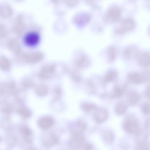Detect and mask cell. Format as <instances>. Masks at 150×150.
<instances>
[{
    "instance_id": "6da1fadb",
    "label": "cell",
    "mask_w": 150,
    "mask_h": 150,
    "mask_svg": "<svg viewBox=\"0 0 150 150\" xmlns=\"http://www.w3.org/2000/svg\"><path fill=\"white\" fill-rule=\"evenodd\" d=\"M124 128L125 131L131 134H136L139 130L138 123L133 119H128L124 123Z\"/></svg>"
},
{
    "instance_id": "7a4b0ae2",
    "label": "cell",
    "mask_w": 150,
    "mask_h": 150,
    "mask_svg": "<svg viewBox=\"0 0 150 150\" xmlns=\"http://www.w3.org/2000/svg\"><path fill=\"white\" fill-rule=\"evenodd\" d=\"M24 42L29 46L36 45L39 42L40 37L35 32H30L27 34L24 38Z\"/></svg>"
},
{
    "instance_id": "3957f363",
    "label": "cell",
    "mask_w": 150,
    "mask_h": 150,
    "mask_svg": "<svg viewBox=\"0 0 150 150\" xmlns=\"http://www.w3.org/2000/svg\"><path fill=\"white\" fill-rule=\"evenodd\" d=\"M108 117V112L106 110L103 108L98 109L94 114L95 120L99 123L105 122Z\"/></svg>"
},
{
    "instance_id": "277c9868",
    "label": "cell",
    "mask_w": 150,
    "mask_h": 150,
    "mask_svg": "<svg viewBox=\"0 0 150 150\" xmlns=\"http://www.w3.org/2000/svg\"><path fill=\"white\" fill-rule=\"evenodd\" d=\"M121 16V11L118 8H114L110 9L107 15V19L110 22H116Z\"/></svg>"
},
{
    "instance_id": "5b68a950",
    "label": "cell",
    "mask_w": 150,
    "mask_h": 150,
    "mask_svg": "<svg viewBox=\"0 0 150 150\" xmlns=\"http://www.w3.org/2000/svg\"><path fill=\"white\" fill-rule=\"evenodd\" d=\"M138 63L141 66L144 67H149L150 65V55L148 53H144L139 56Z\"/></svg>"
},
{
    "instance_id": "8992f818",
    "label": "cell",
    "mask_w": 150,
    "mask_h": 150,
    "mask_svg": "<svg viewBox=\"0 0 150 150\" xmlns=\"http://www.w3.org/2000/svg\"><path fill=\"white\" fill-rule=\"evenodd\" d=\"M13 11L8 5H5L0 8V16L3 18H7L13 15Z\"/></svg>"
},
{
    "instance_id": "52a82bcc",
    "label": "cell",
    "mask_w": 150,
    "mask_h": 150,
    "mask_svg": "<svg viewBox=\"0 0 150 150\" xmlns=\"http://www.w3.org/2000/svg\"><path fill=\"white\" fill-rule=\"evenodd\" d=\"M24 23L21 16H19L13 28V31L17 35L21 34L24 28Z\"/></svg>"
},
{
    "instance_id": "ba28073f",
    "label": "cell",
    "mask_w": 150,
    "mask_h": 150,
    "mask_svg": "<svg viewBox=\"0 0 150 150\" xmlns=\"http://www.w3.org/2000/svg\"><path fill=\"white\" fill-rule=\"evenodd\" d=\"M129 79L132 83L136 84H141L144 81L143 75L138 73H132L129 75Z\"/></svg>"
},
{
    "instance_id": "9c48e42d",
    "label": "cell",
    "mask_w": 150,
    "mask_h": 150,
    "mask_svg": "<svg viewBox=\"0 0 150 150\" xmlns=\"http://www.w3.org/2000/svg\"><path fill=\"white\" fill-rule=\"evenodd\" d=\"M135 23L132 19H127L123 23V26L118 32H124L126 30H131L134 28Z\"/></svg>"
},
{
    "instance_id": "30bf717a",
    "label": "cell",
    "mask_w": 150,
    "mask_h": 150,
    "mask_svg": "<svg viewBox=\"0 0 150 150\" xmlns=\"http://www.w3.org/2000/svg\"><path fill=\"white\" fill-rule=\"evenodd\" d=\"M140 98V96L139 94L137 93H132L129 95L128 101L130 104L135 105L139 101Z\"/></svg>"
},
{
    "instance_id": "8fae6325",
    "label": "cell",
    "mask_w": 150,
    "mask_h": 150,
    "mask_svg": "<svg viewBox=\"0 0 150 150\" xmlns=\"http://www.w3.org/2000/svg\"><path fill=\"white\" fill-rule=\"evenodd\" d=\"M126 111V107L122 103H120L117 104L115 108V112L119 115L124 114Z\"/></svg>"
},
{
    "instance_id": "7c38bea8",
    "label": "cell",
    "mask_w": 150,
    "mask_h": 150,
    "mask_svg": "<svg viewBox=\"0 0 150 150\" xmlns=\"http://www.w3.org/2000/svg\"><path fill=\"white\" fill-rule=\"evenodd\" d=\"M117 77V74L116 72L110 71L108 72L106 74L105 78V81L108 82H110L115 80Z\"/></svg>"
},
{
    "instance_id": "4fadbf2b",
    "label": "cell",
    "mask_w": 150,
    "mask_h": 150,
    "mask_svg": "<svg viewBox=\"0 0 150 150\" xmlns=\"http://www.w3.org/2000/svg\"><path fill=\"white\" fill-rule=\"evenodd\" d=\"M105 140L108 143H111L113 142L115 139V137L111 132H108L104 136Z\"/></svg>"
},
{
    "instance_id": "5bb4252c",
    "label": "cell",
    "mask_w": 150,
    "mask_h": 150,
    "mask_svg": "<svg viewBox=\"0 0 150 150\" xmlns=\"http://www.w3.org/2000/svg\"><path fill=\"white\" fill-rule=\"evenodd\" d=\"M116 56V53L114 47H112L110 49L109 51V57L110 61L112 62L115 58Z\"/></svg>"
},
{
    "instance_id": "9a60e30c",
    "label": "cell",
    "mask_w": 150,
    "mask_h": 150,
    "mask_svg": "<svg viewBox=\"0 0 150 150\" xmlns=\"http://www.w3.org/2000/svg\"><path fill=\"white\" fill-rule=\"evenodd\" d=\"M95 108V106L92 105V104H84L82 106L83 109L86 112H89V111H91L92 110L94 109Z\"/></svg>"
},
{
    "instance_id": "2e32d148",
    "label": "cell",
    "mask_w": 150,
    "mask_h": 150,
    "mask_svg": "<svg viewBox=\"0 0 150 150\" xmlns=\"http://www.w3.org/2000/svg\"><path fill=\"white\" fill-rule=\"evenodd\" d=\"M7 34V31L5 26L0 24V38L6 36Z\"/></svg>"
},
{
    "instance_id": "e0dca14e",
    "label": "cell",
    "mask_w": 150,
    "mask_h": 150,
    "mask_svg": "<svg viewBox=\"0 0 150 150\" xmlns=\"http://www.w3.org/2000/svg\"><path fill=\"white\" fill-rule=\"evenodd\" d=\"M87 60L85 58H81L78 60L77 64L79 67H83L87 64Z\"/></svg>"
},
{
    "instance_id": "ac0fdd59",
    "label": "cell",
    "mask_w": 150,
    "mask_h": 150,
    "mask_svg": "<svg viewBox=\"0 0 150 150\" xmlns=\"http://www.w3.org/2000/svg\"><path fill=\"white\" fill-rule=\"evenodd\" d=\"M123 94V91L122 89L120 88H117L115 89V92H114V95L115 96L117 97H119L122 96Z\"/></svg>"
},
{
    "instance_id": "d6986e66",
    "label": "cell",
    "mask_w": 150,
    "mask_h": 150,
    "mask_svg": "<svg viewBox=\"0 0 150 150\" xmlns=\"http://www.w3.org/2000/svg\"><path fill=\"white\" fill-rule=\"evenodd\" d=\"M67 3L70 6H74L77 3V0H67Z\"/></svg>"
},
{
    "instance_id": "ffe728a7",
    "label": "cell",
    "mask_w": 150,
    "mask_h": 150,
    "mask_svg": "<svg viewBox=\"0 0 150 150\" xmlns=\"http://www.w3.org/2000/svg\"><path fill=\"white\" fill-rule=\"evenodd\" d=\"M142 111L145 114L147 115V114H149V111H150L149 106L148 105L144 106L142 108Z\"/></svg>"
},
{
    "instance_id": "44dd1931",
    "label": "cell",
    "mask_w": 150,
    "mask_h": 150,
    "mask_svg": "<svg viewBox=\"0 0 150 150\" xmlns=\"http://www.w3.org/2000/svg\"><path fill=\"white\" fill-rule=\"evenodd\" d=\"M18 1H21V0H18Z\"/></svg>"
}]
</instances>
